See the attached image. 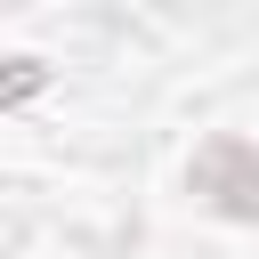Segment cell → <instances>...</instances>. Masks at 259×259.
Returning a JSON list of instances; mask_svg holds the SVG:
<instances>
[{
  "instance_id": "cell-2",
  "label": "cell",
  "mask_w": 259,
  "mask_h": 259,
  "mask_svg": "<svg viewBox=\"0 0 259 259\" xmlns=\"http://www.w3.org/2000/svg\"><path fill=\"white\" fill-rule=\"evenodd\" d=\"M40 89V65L32 57H0V105H16V97H32Z\"/></svg>"
},
{
  "instance_id": "cell-1",
  "label": "cell",
  "mask_w": 259,
  "mask_h": 259,
  "mask_svg": "<svg viewBox=\"0 0 259 259\" xmlns=\"http://www.w3.org/2000/svg\"><path fill=\"white\" fill-rule=\"evenodd\" d=\"M186 186H194L210 210H227V219H259V146H251V138H210V146L194 154Z\"/></svg>"
}]
</instances>
